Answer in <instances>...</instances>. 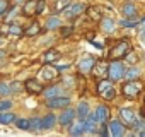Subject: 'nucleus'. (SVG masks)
<instances>
[{
  "instance_id": "obj_1",
  "label": "nucleus",
  "mask_w": 145,
  "mask_h": 137,
  "mask_svg": "<svg viewBox=\"0 0 145 137\" xmlns=\"http://www.w3.org/2000/svg\"><path fill=\"white\" fill-rule=\"evenodd\" d=\"M108 74H109V77L113 81H120L121 77H125V67H123V63L118 62V60H113L111 65H109Z\"/></svg>"
},
{
  "instance_id": "obj_2",
  "label": "nucleus",
  "mask_w": 145,
  "mask_h": 137,
  "mask_svg": "<svg viewBox=\"0 0 145 137\" xmlns=\"http://www.w3.org/2000/svg\"><path fill=\"white\" fill-rule=\"evenodd\" d=\"M140 93V84H137V82H126L125 86H123V94L125 96H128V98H135L137 94Z\"/></svg>"
},
{
  "instance_id": "obj_3",
  "label": "nucleus",
  "mask_w": 145,
  "mask_h": 137,
  "mask_svg": "<svg viewBox=\"0 0 145 137\" xmlns=\"http://www.w3.org/2000/svg\"><path fill=\"white\" fill-rule=\"evenodd\" d=\"M70 105V98H63V96H56V98H51L48 99V106L56 110V108H63V106H68Z\"/></svg>"
},
{
  "instance_id": "obj_4",
  "label": "nucleus",
  "mask_w": 145,
  "mask_h": 137,
  "mask_svg": "<svg viewBox=\"0 0 145 137\" xmlns=\"http://www.w3.org/2000/svg\"><path fill=\"white\" fill-rule=\"evenodd\" d=\"M92 67H94V57H86L79 62V70L82 74H87L92 70Z\"/></svg>"
},
{
  "instance_id": "obj_5",
  "label": "nucleus",
  "mask_w": 145,
  "mask_h": 137,
  "mask_svg": "<svg viewBox=\"0 0 145 137\" xmlns=\"http://www.w3.org/2000/svg\"><path fill=\"white\" fill-rule=\"evenodd\" d=\"M109 134H111L113 137H120V135L125 134V128H123V125H121L120 120H113V122L109 123Z\"/></svg>"
},
{
  "instance_id": "obj_6",
  "label": "nucleus",
  "mask_w": 145,
  "mask_h": 137,
  "mask_svg": "<svg viewBox=\"0 0 145 137\" xmlns=\"http://www.w3.org/2000/svg\"><path fill=\"white\" fill-rule=\"evenodd\" d=\"M82 11H84V5H82V4H74V5H70V7L63 9V16H65V17L79 16V14H80Z\"/></svg>"
},
{
  "instance_id": "obj_7",
  "label": "nucleus",
  "mask_w": 145,
  "mask_h": 137,
  "mask_svg": "<svg viewBox=\"0 0 145 137\" xmlns=\"http://www.w3.org/2000/svg\"><path fill=\"white\" fill-rule=\"evenodd\" d=\"M74 118H75V110L67 108V110L60 115V118H58V120H60V123H61V125H70V122L74 120Z\"/></svg>"
},
{
  "instance_id": "obj_8",
  "label": "nucleus",
  "mask_w": 145,
  "mask_h": 137,
  "mask_svg": "<svg viewBox=\"0 0 145 137\" xmlns=\"http://www.w3.org/2000/svg\"><path fill=\"white\" fill-rule=\"evenodd\" d=\"M126 51H128V43H126V41H121L118 46H114V48L111 50L109 57H113V58H116V57H123V55H126Z\"/></svg>"
},
{
  "instance_id": "obj_9",
  "label": "nucleus",
  "mask_w": 145,
  "mask_h": 137,
  "mask_svg": "<svg viewBox=\"0 0 145 137\" xmlns=\"http://www.w3.org/2000/svg\"><path fill=\"white\" fill-rule=\"evenodd\" d=\"M96 115H87L86 117V122H84V130L86 132H96Z\"/></svg>"
},
{
  "instance_id": "obj_10",
  "label": "nucleus",
  "mask_w": 145,
  "mask_h": 137,
  "mask_svg": "<svg viewBox=\"0 0 145 137\" xmlns=\"http://www.w3.org/2000/svg\"><path fill=\"white\" fill-rule=\"evenodd\" d=\"M96 120L97 122H101V123H104L106 120H108V117H109V110L106 108V106H97V110H96Z\"/></svg>"
},
{
  "instance_id": "obj_11",
  "label": "nucleus",
  "mask_w": 145,
  "mask_h": 137,
  "mask_svg": "<svg viewBox=\"0 0 145 137\" xmlns=\"http://www.w3.org/2000/svg\"><path fill=\"white\" fill-rule=\"evenodd\" d=\"M123 14L126 16V17H130V19H133L135 16H137V7L131 4V2H126L125 5H123Z\"/></svg>"
},
{
  "instance_id": "obj_12",
  "label": "nucleus",
  "mask_w": 145,
  "mask_h": 137,
  "mask_svg": "<svg viewBox=\"0 0 145 137\" xmlns=\"http://www.w3.org/2000/svg\"><path fill=\"white\" fill-rule=\"evenodd\" d=\"M26 89H27L29 93H41V91H43L41 84H39L38 81H34V79H29V81L26 82Z\"/></svg>"
},
{
  "instance_id": "obj_13",
  "label": "nucleus",
  "mask_w": 145,
  "mask_h": 137,
  "mask_svg": "<svg viewBox=\"0 0 145 137\" xmlns=\"http://www.w3.org/2000/svg\"><path fill=\"white\" fill-rule=\"evenodd\" d=\"M55 123H56V117H55L53 113H50V115H46V117L41 120V128H51Z\"/></svg>"
},
{
  "instance_id": "obj_14",
  "label": "nucleus",
  "mask_w": 145,
  "mask_h": 137,
  "mask_svg": "<svg viewBox=\"0 0 145 137\" xmlns=\"http://www.w3.org/2000/svg\"><path fill=\"white\" fill-rule=\"evenodd\" d=\"M101 29L104 31V33H113L114 31V21L113 19H103L101 21Z\"/></svg>"
},
{
  "instance_id": "obj_15",
  "label": "nucleus",
  "mask_w": 145,
  "mask_h": 137,
  "mask_svg": "<svg viewBox=\"0 0 145 137\" xmlns=\"http://www.w3.org/2000/svg\"><path fill=\"white\" fill-rule=\"evenodd\" d=\"M61 94V88H58V86H53V88H48V89H44V96L48 98V99H51V98H56V96H60Z\"/></svg>"
},
{
  "instance_id": "obj_16",
  "label": "nucleus",
  "mask_w": 145,
  "mask_h": 137,
  "mask_svg": "<svg viewBox=\"0 0 145 137\" xmlns=\"http://www.w3.org/2000/svg\"><path fill=\"white\" fill-rule=\"evenodd\" d=\"M41 76H43L46 81H51V79H55V76H56V68H53V67H44L43 72H41Z\"/></svg>"
},
{
  "instance_id": "obj_17",
  "label": "nucleus",
  "mask_w": 145,
  "mask_h": 137,
  "mask_svg": "<svg viewBox=\"0 0 145 137\" xmlns=\"http://www.w3.org/2000/svg\"><path fill=\"white\" fill-rule=\"evenodd\" d=\"M120 113H121V118H123L126 123H131V122L135 120V113H133L131 110H128V108H123Z\"/></svg>"
},
{
  "instance_id": "obj_18",
  "label": "nucleus",
  "mask_w": 145,
  "mask_h": 137,
  "mask_svg": "<svg viewBox=\"0 0 145 137\" xmlns=\"http://www.w3.org/2000/svg\"><path fill=\"white\" fill-rule=\"evenodd\" d=\"M16 120V115L10 113V111H4V113H0V123H10Z\"/></svg>"
},
{
  "instance_id": "obj_19",
  "label": "nucleus",
  "mask_w": 145,
  "mask_h": 137,
  "mask_svg": "<svg viewBox=\"0 0 145 137\" xmlns=\"http://www.w3.org/2000/svg\"><path fill=\"white\" fill-rule=\"evenodd\" d=\"M58 57H60V53H58L56 50H50V51L44 53V62H46V63L55 62V60H58Z\"/></svg>"
},
{
  "instance_id": "obj_20",
  "label": "nucleus",
  "mask_w": 145,
  "mask_h": 137,
  "mask_svg": "<svg viewBox=\"0 0 145 137\" xmlns=\"http://www.w3.org/2000/svg\"><path fill=\"white\" fill-rule=\"evenodd\" d=\"M86 130H84V122H77V125H74V127H70V134L72 135H80V134H84Z\"/></svg>"
},
{
  "instance_id": "obj_21",
  "label": "nucleus",
  "mask_w": 145,
  "mask_h": 137,
  "mask_svg": "<svg viewBox=\"0 0 145 137\" xmlns=\"http://www.w3.org/2000/svg\"><path fill=\"white\" fill-rule=\"evenodd\" d=\"M77 115L82 117V118H86V117L89 115V105H87V103H80V105L77 106Z\"/></svg>"
},
{
  "instance_id": "obj_22",
  "label": "nucleus",
  "mask_w": 145,
  "mask_h": 137,
  "mask_svg": "<svg viewBox=\"0 0 145 137\" xmlns=\"http://www.w3.org/2000/svg\"><path fill=\"white\" fill-rule=\"evenodd\" d=\"M140 76V70H138V68L137 67H133V68H130V70H125V77L126 79H135V77H138Z\"/></svg>"
},
{
  "instance_id": "obj_23",
  "label": "nucleus",
  "mask_w": 145,
  "mask_h": 137,
  "mask_svg": "<svg viewBox=\"0 0 145 137\" xmlns=\"http://www.w3.org/2000/svg\"><path fill=\"white\" fill-rule=\"evenodd\" d=\"M58 26H60V19L58 17H50L48 22H46V28L48 29H56Z\"/></svg>"
},
{
  "instance_id": "obj_24",
  "label": "nucleus",
  "mask_w": 145,
  "mask_h": 137,
  "mask_svg": "<svg viewBox=\"0 0 145 137\" xmlns=\"http://www.w3.org/2000/svg\"><path fill=\"white\" fill-rule=\"evenodd\" d=\"M10 93H12V88H10L9 84L0 82V94H2V96H9Z\"/></svg>"
},
{
  "instance_id": "obj_25",
  "label": "nucleus",
  "mask_w": 145,
  "mask_h": 137,
  "mask_svg": "<svg viewBox=\"0 0 145 137\" xmlns=\"http://www.w3.org/2000/svg\"><path fill=\"white\" fill-rule=\"evenodd\" d=\"M109 88H111V82H109V81H101V82H99V86H97V91L103 94V93H104V91H108Z\"/></svg>"
},
{
  "instance_id": "obj_26",
  "label": "nucleus",
  "mask_w": 145,
  "mask_h": 137,
  "mask_svg": "<svg viewBox=\"0 0 145 137\" xmlns=\"http://www.w3.org/2000/svg\"><path fill=\"white\" fill-rule=\"evenodd\" d=\"M16 125H17V128L27 130V128H29V120H26V118H21V120H17V122H16Z\"/></svg>"
},
{
  "instance_id": "obj_27",
  "label": "nucleus",
  "mask_w": 145,
  "mask_h": 137,
  "mask_svg": "<svg viewBox=\"0 0 145 137\" xmlns=\"http://www.w3.org/2000/svg\"><path fill=\"white\" fill-rule=\"evenodd\" d=\"M34 11H36V0H33V2H29V4H27V5L24 7V12H26V14H33Z\"/></svg>"
},
{
  "instance_id": "obj_28",
  "label": "nucleus",
  "mask_w": 145,
  "mask_h": 137,
  "mask_svg": "<svg viewBox=\"0 0 145 137\" xmlns=\"http://www.w3.org/2000/svg\"><path fill=\"white\" fill-rule=\"evenodd\" d=\"M38 31H39V26H38V24H31V26H29V29L26 31V34H27V36H34Z\"/></svg>"
},
{
  "instance_id": "obj_29",
  "label": "nucleus",
  "mask_w": 145,
  "mask_h": 137,
  "mask_svg": "<svg viewBox=\"0 0 145 137\" xmlns=\"http://www.w3.org/2000/svg\"><path fill=\"white\" fill-rule=\"evenodd\" d=\"M29 128H41V120H38V118L29 120Z\"/></svg>"
},
{
  "instance_id": "obj_30",
  "label": "nucleus",
  "mask_w": 145,
  "mask_h": 137,
  "mask_svg": "<svg viewBox=\"0 0 145 137\" xmlns=\"http://www.w3.org/2000/svg\"><path fill=\"white\" fill-rule=\"evenodd\" d=\"M103 94H104V98H106V99H113L116 93H114V89H113V88H109V89H108V91H104Z\"/></svg>"
},
{
  "instance_id": "obj_31",
  "label": "nucleus",
  "mask_w": 145,
  "mask_h": 137,
  "mask_svg": "<svg viewBox=\"0 0 145 137\" xmlns=\"http://www.w3.org/2000/svg\"><path fill=\"white\" fill-rule=\"evenodd\" d=\"M99 11H101V9H97V7H92V9H89V14H91V17H92V19H97V17H99Z\"/></svg>"
},
{
  "instance_id": "obj_32",
  "label": "nucleus",
  "mask_w": 145,
  "mask_h": 137,
  "mask_svg": "<svg viewBox=\"0 0 145 137\" xmlns=\"http://www.w3.org/2000/svg\"><path fill=\"white\" fill-rule=\"evenodd\" d=\"M9 33H12V34H22V29L19 26H10L9 28Z\"/></svg>"
},
{
  "instance_id": "obj_33",
  "label": "nucleus",
  "mask_w": 145,
  "mask_h": 137,
  "mask_svg": "<svg viewBox=\"0 0 145 137\" xmlns=\"http://www.w3.org/2000/svg\"><path fill=\"white\" fill-rule=\"evenodd\" d=\"M108 68H109V67H106V65H99V67L96 68V74H99V76H101V74L108 72Z\"/></svg>"
},
{
  "instance_id": "obj_34",
  "label": "nucleus",
  "mask_w": 145,
  "mask_h": 137,
  "mask_svg": "<svg viewBox=\"0 0 145 137\" xmlns=\"http://www.w3.org/2000/svg\"><path fill=\"white\" fill-rule=\"evenodd\" d=\"M10 106H12L10 101H2V103H0V111H2V110H9Z\"/></svg>"
},
{
  "instance_id": "obj_35",
  "label": "nucleus",
  "mask_w": 145,
  "mask_h": 137,
  "mask_svg": "<svg viewBox=\"0 0 145 137\" xmlns=\"http://www.w3.org/2000/svg\"><path fill=\"white\" fill-rule=\"evenodd\" d=\"M121 24H123L125 28H135V26H137V22H131V21H123Z\"/></svg>"
},
{
  "instance_id": "obj_36",
  "label": "nucleus",
  "mask_w": 145,
  "mask_h": 137,
  "mask_svg": "<svg viewBox=\"0 0 145 137\" xmlns=\"http://www.w3.org/2000/svg\"><path fill=\"white\" fill-rule=\"evenodd\" d=\"M5 9H7V2H5V0H0V14H2Z\"/></svg>"
},
{
  "instance_id": "obj_37",
  "label": "nucleus",
  "mask_w": 145,
  "mask_h": 137,
  "mask_svg": "<svg viewBox=\"0 0 145 137\" xmlns=\"http://www.w3.org/2000/svg\"><path fill=\"white\" fill-rule=\"evenodd\" d=\"M10 88H12V91H19V89H21V84H19V82H12Z\"/></svg>"
},
{
  "instance_id": "obj_38",
  "label": "nucleus",
  "mask_w": 145,
  "mask_h": 137,
  "mask_svg": "<svg viewBox=\"0 0 145 137\" xmlns=\"http://www.w3.org/2000/svg\"><path fill=\"white\" fill-rule=\"evenodd\" d=\"M140 41H142V45L145 46V29H143V31L140 33Z\"/></svg>"
},
{
  "instance_id": "obj_39",
  "label": "nucleus",
  "mask_w": 145,
  "mask_h": 137,
  "mask_svg": "<svg viewBox=\"0 0 145 137\" xmlns=\"http://www.w3.org/2000/svg\"><path fill=\"white\" fill-rule=\"evenodd\" d=\"M16 14H17V9H14V11H12V12H10V16H7V19H12V17H14V16H16Z\"/></svg>"
},
{
  "instance_id": "obj_40",
  "label": "nucleus",
  "mask_w": 145,
  "mask_h": 137,
  "mask_svg": "<svg viewBox=\"0 0 145 137\" xmlns=\"http://www.w3.org/2000/svg\"><path fill=\"white\" fill-rule=\"evenodd\" d=\"M99 134H101V135H108V130H106V127H103V128H101V132H99Z\"/></svg>"
},
{
  "instance_id": "obj_41",
  "label": "nucleus",
  "mask_w": 145,
  "mask_h": 137,
  "mask_svg": "<svg viewBox=\"0 0 145 137\" xmlns=\"http://www.w3.org/2000/svg\"><path fill=\"white\" fill-rule=\"evenodd\" d=\"M126 58H128V60H130V62H135V60H137V58H135V55H128V57H126Z\"/></svg>"
},
{
  "instance_id": "obj_42",
  "label": "nucleus",
  "mask_w": 145,
  "mask_h": 137,
  "mask_svg": "<svg viewBox=\"0 0 145 137\" xmlns=\"http://www.w3.org/2000/svg\"><path fill=\"white\" fill-rule=\"evenodd\" d=\"M61 33H63V34H65V36H67V34H68V33H70V28H65V31H61Z\"/></svg>"
},
{
  "instance_id": "obj_43",
  "label": "nucleus",
  "mask_w": 145,
  "mask_h": 137,
  "mask_svg": "<svg viewBox=\"0 0 145 137\" xmlns=\"http://www.w3.org/2000/svg\"><path fill=\"white\" fill-rule=\"evenodd\" d=\"M4 57H5V51H2V50H0V60H4Z\"/></svg>"
},
{
  "instance_id": "obj_44",
  "label": "nucleus",
  "mask_w": 145,
  "mask_h": 137,
  "mask_svg": "<svg viewBox=\"0 0 145 137\" xmlns=\"http://www.w3.org/2000/svg\"><path fill=\"white\" fill-rule=\"evenodd\" d=\"M0 45H2V38H0Z\"/></svg>"
},
{
  "instance_id": "obj_45",
  "label": "nucleus",
  "mask_w": 145,
  "mask_h": 137,
  "mask_svg": "<svg viewBox=\"0 0 145 137\" xmlns=\"http://www.w3.org/2000/svg\"><path fill=\"white\" fill-rule=\"evenodd\" d=\"M143 22H145V17H143Z\"/></svg>"
}]
</instances>
